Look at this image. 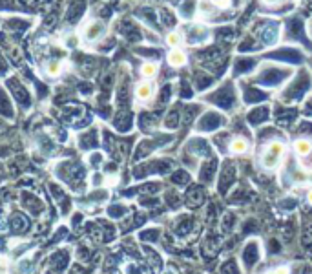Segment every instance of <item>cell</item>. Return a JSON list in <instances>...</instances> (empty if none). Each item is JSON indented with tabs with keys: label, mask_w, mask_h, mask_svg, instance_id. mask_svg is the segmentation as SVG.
<instances>
[{
	"label": "cell",
	"mask_w": 312,
	"mask_h": 274,
	"mask_svg": "<svg viewBox=\"0 0 312 274\" xmlns=\"http://www.w3.org/2000/svg\"><path fill=\"white\" fill-rule=\"evenodd\" d=\"M283 154H285V144L281 141H272V143L265 144V148L261 150V165H263V168H276L279 161H281Z\"/></svg>",
	"instance_id": "6da1fadb"
},
{
	"label": "cell",
	"mask_w": 312,
	"mask_h": 274,
	"mask_svg": "<svg viewBox=\"0 0 312 274\" xmlns=\"http://www.w3.org/2000/svg\"><path fill=\"white\" fill-rule=\"evenodd\" d=\"M8 88L9 91L13 93L15 101H17L18 105L24 106V108H28V106L31 105V95H30V91H28V88L24 86V84L18 81V79H9L8 81Z\"/></svg>",
	"instance_id": "7a4b0ae2"
},
{
	"label": "cell",
	"mask_w": 312,
	"mask_h": 274,
	"mask_svg": "<svg viewBox=\"0 0 312 274\" xmlns=\"http://www.w3.org/2000/svg\"><path fill=\"white\" fill-rule=\"evenodd\" d=\"M153 95H155V86H153L152 83L139 84L137 90H135V97H137V101H141V103H148V101H152Z\"/></svg>",
	"instance_id": "3957f363"
},
{
	"label": "cell",
	"mask_w": 312,
	"mask_h": 274,
	"mask_svg": "<svg viewBox=\"0 0 312 274\" xmlns=\"http://www.w3.org/2000/svg\"><path fill=\"white\" fill-rule=\"evenodd\" d=\"M0 115L11 119L13 117V106H11V99L6 95V91L0 88Z\"/></svg>",
	"instance_id": "277c9868"
},
{
	"label": "cell",
	"mask_w": 312,
	"mask_h": 274,
	"mask_svg": "<svg viewBox=\"0 0 312 274\" xmlns=\"http://www.w3.org/2000/svg\"><path fill=\"white\" fill-rule=\"evenodd\" d=\"M168 64L172 66V68H181V66L187 64V55H185V52H181V49H173V52H170Z\"/></svg>",
	"instance_id": "5b68a950"
},
{
	"label": "cell",
	"mask_w": 312,
	"mask_h": 274,
	"mask_svg": "<svg viewBox=\"0 0 312 274\" xmlns=\"http://www.w3.org/2000/svg\"><path fill=\"white\" fill-rule=\"evenodd\" d=\"M247 150H248V141L245 139V137H236V139L230 141V152L232 154L241 156V154H245Z\"/></svg>",
	"instance_id": "8992f818"
},
{
	"label": "cell",
	"mask_w": 312,
	"mask_h": 274,
	"mask_svg": "<svg viewBox=\"0 0 312 274\" xmlns=\"http://www.w3.org/2000/svg\"><path fill=\"white\" fill-rule=\"evenodd\" d=\"M104 35V26L100 22H91L86 30V39L88 40H97L99 37Z\"/></svg>",
	"instance_id": "52a82bcc"
},
{
	"label": "cell",
	"mask_w": 312,
	"mask_h": 274,
	"mask_svg": "<svg viewBox=\"0 0 312 274\" xmlns=\"http://www.w3.org/2000/svg\"><path fill=\"white\" fill-rule=\"evenodd\" d=\"M294 150H296V154H298V156L305 157V156H308V154L312 152V143H310V141H307V139H299V141H296V143H294Z\"/></svg>",
	"instance_id": "ba28073f"
},
{
	"label": "cell",
	"mask_w": 312,
	"mask_h": 274,
	"mask_svg": "<svg viewBox=\"0 0 312 274\" xmlns=\"http://www.w3.org/2000/svg\"><path fill=\"white\" fill-rule=\"evenodd\" d=\"M11 229H13L15 232H22L28 229V218H24V216H20V214H15L13 219H11Z\"/></svg>",
	"instance_id": "9c48e42d"
},
{
	"label": "cell",
	"mask_w": 312,
	"mask_h": 274,
	"mask_svg": "<svg viewBox=\"0 0 312 274\" xmlns=\"http://www.w3.org/2000/svg\"><path fill=\"white\" fill-rule=\"evenodd\" d=\"M157 70H159V66L155 62H144L143 68H141V73L146 79H153L157 75Z\"/></svg>",
	"instance_id": "30bf717a"
},
{
	"label": "cell",
	"mask_w": 312,
	"mask_h": 274,
	"mask_svg": "<svg viewBox=\"0 0 312 274\" xmlns=\"http://www.w3.org/2000/svg\"><path fill=\"white\" fill-rule=\"evenodd\" d=\"M28 24L26 20H18V18H13V20H9L8 22V28H9V31L13 30V31H18V33H22V31H26L28 30Z\"/></svg>",
	"instance_id": "8fae6325"
},
{
	"label": "cell",
	"mask_w": 312,
	"mask_h": 274,
	"mask_svg": "<svg viewBox=\"0 0 312 274\" xmlns=\"http://www.w3.org/2000/svg\"><path fill=\"white\" fill-rule=\"evenodd\" d=\"M166 42H168L170 46H177V44L181 42V33H179V31H170L168 35H166Z\"/></svg>",
	"instance_id": "7c38bea8"
},
{
	"label": "cell",
	"mask_w": 312,
	"mask_h": 274,
	"mask_svg": "<svg viewBox=\"0 0 312 274\" xmlns=\"http://www.w3.org/2000/svg\"><path fill=\"white\" fill-rule=\"evenodd\" d=\"M210 2H212V4L216 6V8H219V9H228L230 4H232L230 0H210Z\"/></svg>",
	"instance_id": "4fadbf2b"
},
{
	"label": "cell",
	"mask_w": 312,
	"mask_h": 274,
	"mask_svg": "<svg viewBox=\"0 0 312 274\" xmlns=\"http://www.w3.org/2000/svg\"><path fill=\"white\" fill-rule=\"evenodd\" d=\"M6 71H8V66H6L4 59H2V57H0V75H4Z\"/></svg>",
	"instance_id": "5bb4252c"
},
{
	"label": "cell",
	"mask_w": 312,
	"mask_h": 274,
	"mask_svg": "<svg viewBox=\"0 0 312 274\" xmlns=\"http://www.w3.org/2000/svg\"><path fill=\"white\" fill-rule=\"evenodd\" d=\"M267 6H276V4H281V2H285V0H263Z\"/></svg>",
	"instance_id": "9a60e30c"
},
{
	"label": "cell",
	"mask_w": 312,
	"mask_h": 274,
	"mask_svg": "<svg viewBox=\"0 0 312 274\" xmlns=\"http://www.w3.org/2000/svg\"><path fill=\"white\" fill-rule=\"evenodd\" d=\"M276 274H289V269H287V267H285V269H277Z\"/></svg>",
	"instance_id": "2e32d148"
},
{
	"label": "cell",
	"mask_w": 312,
	"mask_h": 274,
	"mask_svg": "<svg viewBox=\"0 0 312 274\" xmlns=\"http://www.w3.org/2000/svg\"><path fill=\"white\" fill-rule=\"evenodd\" d=\"M307 200H308V203H310V205H312V190H310V192H308V196H307Z\"/></svg>",
	"instance_id": "e0dca14e"
}]
</instances>
